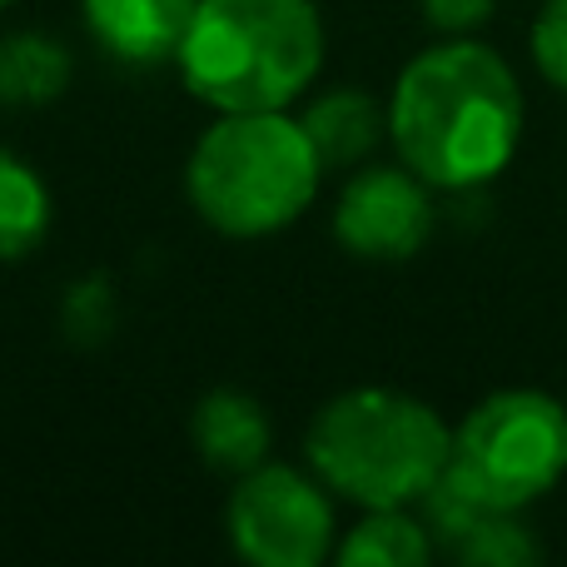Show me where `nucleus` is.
Wrapping results in <instances>:
<instances>
[{"mask_svg": "<svg viewBox=\"0 0 567 567\" xmlns=\"http://www.w3.org/2000/svg\"><path fill=\"white\" fill-rule=\"evenodd\" d=\"M389 140L433 189H478L513 165L523 140V90L483 40H443L399 70Z\"/></svg>", "mask_w": 567, "mask_h": 567, "instance_id": "1", "label": "nucleus"}, {"mask_svg": "<svg viewBox=\"0 0 567 567\" xmlns=\"http://www.w3.org/2000/svg\"><path fill=\"white\" fill-rule=\"evenodd\" d=\"M175 70L215 115L289 110L323 70V20L313 0H199Z\"/></svg>", "mask_w": 567, "mask_h": 567, "instance_id": "2", "label": "nucleus"}, {"mask_svg": "<svg viewBox=\"0 0 567 567\" xmlns=\"http://www.w3.org/2000/svg\"><path fill=\"white\" fill-rule=\"evenodd\" d=\"M323 159L289 110L215 115L185 159L195 215L225 239H269L319 199Z\"/></svg>", "mask_w": 567, "mask_h": 567, "instance_id": "3", "label": "nucleus"}, {"mask_svg": "<svg viewBox=\"0 0 567 567\" xmlns=\"http://www.w3.org/2000/svg\"><path fill=\"white\" fill-rule=\"evenodd\" d=\"M453 453V429L439 409L403 389L363 383L313 413L303 458L333 498L359 508H413L439 483Z\"/></svg>", "mask_w": 567, "mask_h": 567, "instance_id": "4", "label": "nucleus"}, {"mask_svg": "<svg viewBox=\"0 0 567 567\" xmlns=\"http://www.w3.org/2000/svg\"><path fill=\"white\" fill-rule=\"evenodd\" d=\"M449 473L493 508H528L567 473V409L543 389H498L453 433Z\"/></svg>", "mask_w": 567, "mask_h": 567, "instance_id": "5", "label": "nucleus"}, {"mask_svg": "<svg viewBox=\"0 0 567 567\" xmlns=\"http://www.w3.org/2000/svg\"><path fill=\"white\" fill-rule=\"evenodd\" d=\"M229 548L255 567H319L333 558V498L313 468L259 463L239 473L225 503Z\"/></svg>", "mask_w": 567, "mask_h": 567, "instance_id": "6", "label": "nucleus"}, {"mask_svg": "<svg viewBox=\"0 0 567 567\" xmlns=\"http://www.w3.org/2000/svg\"><path fill=\"white\" fill-rule=\"evenodd\" d=\"M433 235V185L409 165H359L333 199V239L353 259L403 265Z\"/></svg>", "mask_w": 567, "mask_h": 567, "instance_id": "7", "label": "nucleus"}, {"mask_svg": "<svg viewBox=\"0 0 567 567\" xmlns=\"http://www.w3.org/2000/svg\"><path fill=\"white\" fill-rule=\"evenodd\" d=\"M199 0H80L85 35L120 65H175Z\"/></svg>", "mask_w": 567, "mask_h": 567, "instance_id": "8", "label": "nucleus"}, {"mask_svg": "<svg viewBox=\"0 0 567 567\" xmlns=\"http://www.w3.org/2000/svg\"><path fill=\"white\" fill-rule=\"evenodd\" d=\"M189 439L195 453L209 463L215 473H239L259 468L275 449V423H269L265 403L245 389H209L205 399L189 413Z\"/></svg>", "mask_w": 567, "mask_h": 567, "instance_id": "9", "label": "nucleus"}, {"mask_svg": "<svg viewBox=\"0 0 567 567\" xmlns=\"http://www.w3.org/2000/svg\"><path fill=\"white\" fill-rule=\"evenodd\" d=\"M299 125L309 130L323 169H359L389 135V105H379L359 85H333L303 105Z\"/></svg>", "mask_w": 567, "mask_h": 567, "instance_id": "10", "label": "nucleus"}, {"mask_svg": "<svg viewBox=\"0 0 567 567\" xmlns=\"http://www.w3.org/2000/svg\"><path fill=\"white\" fill-rule=\"evenodd\" d=\"M75 80V55L50 30H16L0 40V105H55Z\"/></svg>", "mask_w": 567, "mask_h": 567, "instance_id": "11", "label": "nucleus"}, {"mask_svg": "<svg viewBox=\"0 0 567 567\" xmlns=\"http://www.w3.org/2000/svg\"><path fill=\"white\" fill-rule=\"evenodd\" d=\"M55 199L50 185L25 155L0 145V265L30 259L50 235Z\"/></svg>", "mask_w": 567, "mask_h": 567, "instance_id": "12", "label": "nucleus"}, {"mask_svg": "<svg viewBox=\"0 0 567 567\" xmlns=\"http://www.w3.org/2000/svg\"><path fill=\"white\" fill-rule=\"evenodd\" d=\"M433 553L439 543L429 523L409 508H363V518L333 543V563L343 567H423Z\"/></svg>", "mask_w": 567, "mask_h": 567, "instance_id": "13", "label": "nucleus"}, {"mask_svg": "<svg viewBox=\"0 0 567 567\" xmlns=\"http://www.w3.org/2000/svg\"><path fill=\"white\" fill-rule=\"evenodd\" d=\"M120 323V299H115V279L110 275H85L65 289L60 299V329L75 349H100Z\"/></svg>", "mask_w": 567, "mask_h": 567, "instance_id": "14", "label": "nucleus"}, {"mask_svg": "<svg viewBox=\"0 0 567 567\" xmlns=\"http://www.w3.org/2000/svg\"><path fill=\"white\" fill-rule=\"evenodd\" d=\"M449 553L458 563H473V567H523V563L543 558L538 538L518 523V513H493V518H483L478 528L463 533Z\"/></svg>", "mask_w": 567, "mask_h": 567, "instance_id": "15", "label": "nucleus"}, {"mask_svg": "<svg viewBox=\"0 0 567 567\" xmlns=\"http://www.w3.org/2000/svg\"><path fill=\"white\" fill-rule=\"evenodd\" d=\"M533 60L543 80L567 95V0H548L543 16L533 20Z\"/></svg>", "mask_w": 567, "mask_h": 567, "instance_id": "16", "label": "nucleus"}, {"mask_svg": "<svg viewBox=\"0 0 567 567\" xmlns=\"http://www.w3.org/2000/svg\"><path fill=\"white\" fill-rule=\"evenodd\" d=\"M419 6H423V20H429L433 30L468 35V30H478L483 20L493 16V6H498V0H419Z\"/></svg>", "mask_w": 567, "mask_h": 567, "instance_id": "17", "label": "nucleus"}, {"mask_svg": "<svg viewBox=\"0 0 567 567\" xmlns=\"http://www.w3.org/2000/svg\"><path fill=\"white\" fill-rule=\"evenodd\" d=\"M6 6H16V0H0V10H6Z\"/></svg>", "mask_w": 567, "mask_h": 567, "instance_id": "18", "label": "nucleus"}]
</instances>
